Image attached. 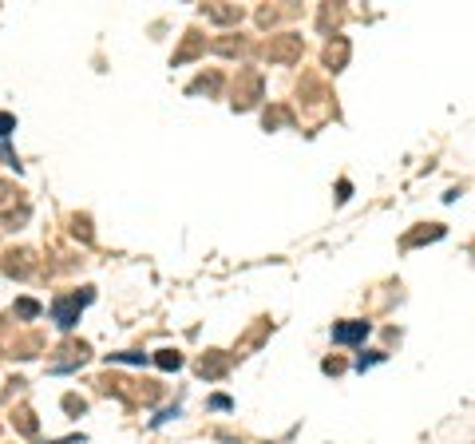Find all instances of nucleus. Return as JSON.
Listing matches in <instances>:
<instances>
[{
	"mask_svg": "<svg viewBox=\"0 0 475 444\" xmlns=\"http://www.w3.org/2000/svg\"><path fill=\"white\" fill-rule=\"evenodd\" d=\"M365 333H368V321H353V325H337L333 341H361Z\"/></svg>",
	"mask_w": 475,
	"mask_h": 444,
	"instance_id": "2",
	"label": "nucleus"
},
{
	"mask_svg": "<svg viewBox=\"0 0 475 444\" xmlns=\"http://www.w3.org/2000/svg\"><path fill=\"white\" fill-rule=\"evenodd\" d=\"M158 369H179V365H183V357H179V353H174V349H158Z\"/></svg>",
	"mask_w": 475,
	"mask_h": 444,
	"instance_id": "3",
	"label": "nucleus"
},
{
	"mask_svg": "<svg viewBox=\"0 0 475 444\" xmlns=\"http://www.w3.org/2000/svg\"><path fill=\"white\" fill-rule=\"evenodd\" d=\"M8 131H16V119L8 115V111H0V139L8 135Z\"/></svg>",
	"mask_w": 475,
	"mask_h": 444,
	"instance_id": "5",
	"label": "nucleus"
},
{
	"mask_svg": "<svg viewBox=\"0 0 475 444\" xmlns=\"http://www.w3.org/2000/svg\"><path fill=\"white\" fill-rule=\"evenodd\" d=\"M84 302H91V294H84V297H60V302L52 306V318H56V325H60V330H72Z\"/></svg>",
	"mask_w": 475,
	"mask_h": 444,
	"instance_id": "1",
	"label": "nucleus"
},
{
	"mask_svg": "<svg viewBox=\"0 0 475 444\" xmlns=\"http://www.w3.org/2000/svg\"><path fill=\"white\" fill-rule=\"evenodd\" d=\"M16 313H20V318H36V313H40V306L24 297V302H16Z\"/></svg>",
	"mask_w": 475,
	"mask_h": 444,
	"instance_id": "4",
	"label": "nucleus"
}]
</instances>
